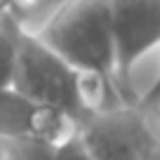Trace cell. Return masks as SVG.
Masks as SVG:
<instances>
[{
    "label": "cell",
    "instance_id": "5",
    "mask_svg": "<svg viewBox=\"0 0 160 160\" xmlns=\"http://www.w3.org/2000/svg\"><path fill=\"white\" fill-rule=\"evenodd\" d=\"M40 104H33L12 87L0 90V139L35 137L40 118Z\"/></svg>",
    "mask_w": 160,
    "mask_h": 160
},
{
    "label": "cell",
    "instance_id": "7",
    "mask_svg": "<svg viewBox=\"0 0 160 160\" xmlns=\"http://www.w3.org/2000/svg\"><path fill=\"white\" fill-rule=\"evenodd\" d=\"M57 148L31 137L0 139V160H54Z\"/></svg>",
    "mask_w": 160,
    "mask_h": 160
},
{
    "label": "cell",
    "instance_id": "9",
    "mask_svg": "<svg viewBox=\"0 0 160 160\" xmlns=\"http://www.w3.org/2000/svg\"><path fill=\"white\" fill-rule=\"evenodd\" d=\"M54 160H92V158H90V153H87V151L82 148L80 139L75 137V139H73V141H68L66 146L57 148Z\"/></svg>",
    "mask_w": 160,
    "mask_h": 160
},
{
    "label": "cell",
    "instance_id": "3",
    "mask_svg": "<svg viewBox=\"0 0 160 160\" xmlns=\"http://www.w3.org/2000/svg\"><path fill=\"white\" fill-rule=\"evenodd\" d=\"M115 40V85L120 99L137 106L132 82L137 61L160 45V0H108Z\"/></svg>",
    "mask_w": 160,
    "mask_h": 160
},
{
    "label": "cell",
    "instance_id": "12",
    "mask_svg": "<svg viewBox=\"0 0 160 160\" xmlns=\"http://www.w3.org/2000/svg\"><path fill=\"white\" fill-rule=\"evenodd\" d=\"M2 12H7V0H0V14Z\"/></svg>",
    "mask_w": 160,
    "mask_h": 160
},
{
    "label": "cell",
    "instance_id": "2",
    "mask_svg": "<svg viewBox=\"0 0 160 160\" xmlns=\"http://www.w3.org/2000/svg\"><path fill=\"white\" fill-rule=\"evenodd\" d=\"M12 90L24 94L33 104L52 106L82 120V108L78 104V71L52 52L35 31L19 26Z\"/></svg>",
    "mask_w": 160,
    "mask_h": 160
},
{
    "label": "cell",
    "instance_id": "6",
    "mask_svg": "<svg viewBox=\"0 0 160 160\" xmlns=\"http://www.w3.org/2000/svg\"><path fill=\"white\" fill-rule=\"evenodd\" d=\"M21 21L12 14H0V90L12 87V73H14V54H17V33Z\"/></svg>",
    "mask_w": 160,
    "mask_h": 160
},
{
    "label": "cell",
    "instance_id": "4",
    "mask_svg": "<svg viewBox=\"0 0 160 160\" xmlns=\"http://www.w3.org/2000/svg\"><path fill=\"white\" fill-rule=\"evenodd\" d=\"M139 127V106L115 104L80 120L78 139L92 160H141Z\"/></svg>",
    "mask_w": 160,
    "mask_h": 160
},
{
    "label": "cell",
    "instance_id": "10",
    "mask_svg": "<svg viewBox=\"0 0 160 160\" xmlns=\"http://www.w3.org/2000/svg\"><path fill=\"white\" fill-rule=\"evenodd\" d=\"M137 106H139L141 111H158L160 108V73H158V78L153 80V85H151L144 94H139Z\"/></svg>",
    "mask_w": 160,
    "mask_h": 160
},
{
    "label": "cell",
    "instance_id": "8",
    "mask_svg": "<svg viewBox=\"0 0 160 160\" xmlns=\"http://www.w3.org/2000/svg\"><path fill=\"white\" fill-rule=\"evenodd\" d=\"M139 158L141 160H160V108L158 111H141Z\"/></svg>",
    "mask_w": 160,
    "mask_h": 160
},
{
    "label": "cell",
    "instance_id": "1",
    "mask_svg": "<svg viewBox=\"0 0 160 160\" xmlns=\"http://www.w3.org/2000/svg\"><path fill=\"white\" fill-rule=\"evenodd\" d=\"M35 35L75 71L99 73L115 85V40L108 0H64Z\"/></svg>",
    "mask_w": 160,
    "mask_h": 160
},
{
    "label": "cell",
    "instance_id": "11",
    "mask_svg": "<svg viewBox=\"0 0 160 160\" xmlns=\"http://www.w3.org/2000/svg\"><path fill=\"white\" fill-rule=\"evenodd\" d=\"M42 0H7V14H12L14 19H19L21 14L38 10Z\"/></svg>",
    "mask_w": 160,
    "mask_h": 160
}]
</instances>
